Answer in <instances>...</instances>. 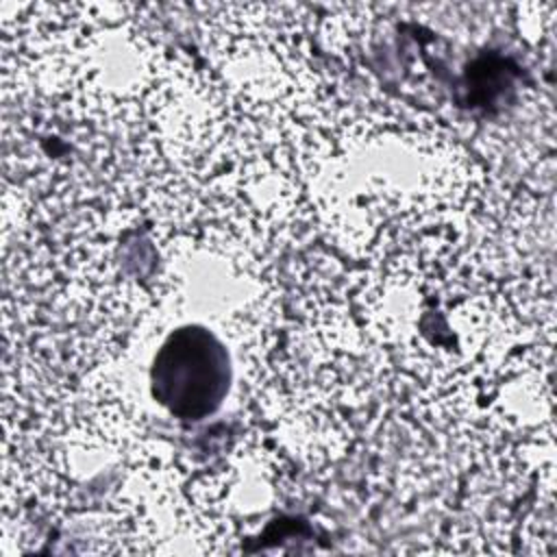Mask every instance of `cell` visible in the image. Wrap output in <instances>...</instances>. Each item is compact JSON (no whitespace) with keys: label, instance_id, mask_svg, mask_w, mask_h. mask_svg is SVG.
I'll return each instance as SVG.
<instances>
[{"label":"cell","instance_id":"cell-1","mask_svg":"<svg viewBox=\"0 0 557 557\" xmlns=\"http://www.w3.org/2000/svg\"><path fill=\"white\" fill-rule=\"evenodd\" d=\"M150 381L154 398L172 416L200 420L213 413L226 396V350L207 329L183 326L159 348Z\"/></svg>","mask_w":557,"mask_h":557}]
</instances>
